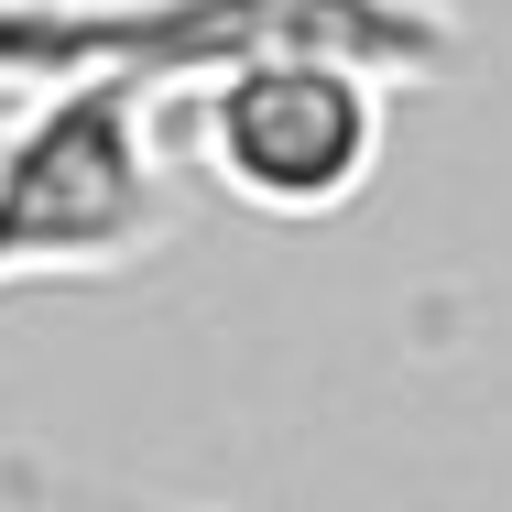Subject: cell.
<instances>
[{"label":"cell","mask_w":512,"mask_h":512,"mask_svg":"<svg viewBox=\"0 0 512 512\" xmlns=\"http://www.w3.org/2000/svg\"><path fill=\"white\" fill-rule=\"evenodd\" d=\"M393 55L349 33H262L175 88L186 153L251 218H338L393 153Z\"/></svg>","instance_id":"1"},{"label":"cell","mask_w":512,"mask_h":512,"mask_svg":"<svg viewBox=\"0 0 512 512\" xmlns=\"http://www.w3.org/2000/svg\"><path fill=\"white\" fill-rule=\"evenodd\" d=\"M164 99L175 88L142 66L22 88L11 131H0V295L120 273L164 240V207H175Z\"/></svg>","instance_id":"2"}]
</instances>
